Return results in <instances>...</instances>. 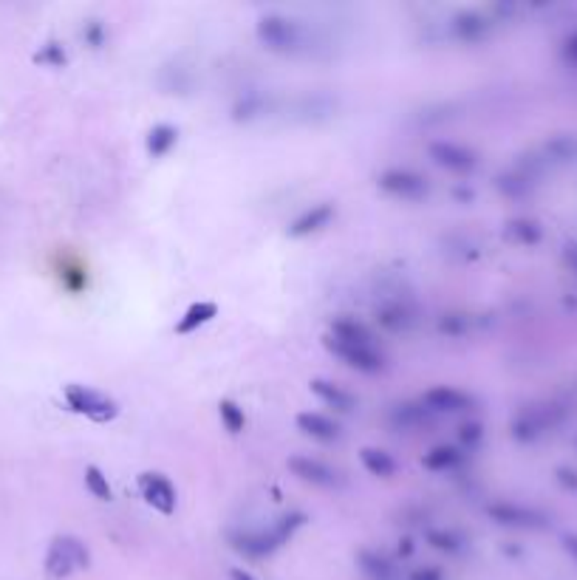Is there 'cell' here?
<instances>
[{
  "label": "cell",
  "mask_w": 577,
  "mask_h": 580,
  "mask_svg": "<svg viewBox=\"0 0 577 580\" xmlns=\"http://www.w3.org/2000/svg\"><path fill=\"white\" fill-rule=\"evenodd\" d=\"M563 549L577 561V536H566V538H563Z\"/></svg>",
  "instance_id": "1f68e13d"
},
{
  "label": "cell",
  "mask_w": 577,
  "mask_h": 580,
  "mask_svg": "<svg viewBox=\"0 0 577 580\" xmlns=\"http://www.w3.org/2000/svg\"><path fill=\"white\" fill-rule=\"evenodd\" d=\"M453 32H456L458 40L476 43V40H481L484 34H487V20H484L481 14H476V12H461L453 20Z\"/></svg>",
  "instance_id": "44dd1931"
},
{
  "label": "cell",
  "mask_w": 577,
  "mask_h": 580,
  "mask_svg": "<svg viewBox=\"0 0 577 580\" xmlns=\"http://www.w3.org/2000/svg\"><path fill=\"white\" fill-rule=\"evenodd\" d=\"M91 566V552L77 536H54L45 552L43 569L52 580H65L74 572H82Z\"/></svg>",
  "instance_id": "3957f363"
},
{
  "label": "cell",
  "mask_w": 577,
  "mask_h": 580,
  "mask_svg": "<svg viewBox=\"0 0 577 580\" xmlns=\"http://www.w3.org/2000/svg\"><path fill=\"white\" fill-rule=\"evenodd\" d=\"M322 345H326L329 354L342 360L349 368L360 371V374L374 377V374H382L385 371V357L380 354V348L374 343H349V340L332 337L326 332L322 334Z\"/></svg>",
  "instance_id": "5b68a950"
},
{
  "label": "cell",
  "mask_w": 577,
  "mask_h": 580,
  "mask_svg": "<svg viewBox=\"0 0 577 580\" xmlns=\"http://www.w3.org/2000/svg\"><path fill=\"white\" fill-rule=\"evenodd\" d=\"M357 564H360V572H362L368 580H397V566L390 564L382 552L362 549V552L357 555Z\"/></svg>",
  "instance_id": "e0dca14e"
},
{
  "label": "cell",
  "mask_w": 577,
  "mask_h": 580,
  "mask_svg": "<svg viewBox=\"0 0 577 580\" xmlns=\"http://www.w3.org/2000/svg\"><path fill=\"white\" fill-rule=\"evenodd\" d=\"M506 236H510L513 241L518 244H538L541 241V227L535 221L529 218H515L506 224Z\"/></svg>",
  "instance_id": "cb8c5ba5"
},
{
  "label": "cell",
  "mask_w": 577,
  "mask_h": 580,
  "mask_svg": "<svg viewBox=\"0 0 577 580\" xmlns=\"http://www.w3.org/2000/svg\"><path fill=\"white\" fill-rule=\"evenodd\" d=\"M229 577H233V580H258L255 575H249L246 569H233V572H229Z\"/></svg>",
  "instance_id": "d6a6232c"
},
{
  "label": "cell",
  "mask_w": 577,
  "mask_h": 580,
  "mask_svg": "<svg viewBox=\"0 0 577 580\" xmlns=\"http://www.w3.org/2000/svg\"><path fill=\"white\" fill-rule=\"evenodd\" d=\"M566 54H569L572 60H577V34L566 40Z\"/></svg>",
  "instance_id": "836d02e7"
},
{
  "label": "cell",
  "mask_w": 577,
  "mask_h": 580,
  "mask_svg": "<svg viewBox=\"0 0 577 580\" xmlns=\"http://www.w3.org/2000/svg\"><path fill=\"white\" fill-rule=\"evenodd\" d=\"M309 521L306 513H300V509H294V513H286L284 518L274 521L269 529H233L229 532V546H233L238 555H244V558H252V561H261V558H269V555H274L278 549H284L297 529H303Z\"/></svg>",
  "instance_id": "6da1fadb"
},
{
  "label": "cell",
  "mask_w": 577,
  "mask_h": 580,
  "mask_svg": "<svg viewBox=\"0 0 577 580\" xmlns=\"http://www.w3.org/2000/svg\"><path fill=\"white\" fill-rule=\"evenodd\" d=\"M63 402L72 413L85 416V420L97 422V425H108L120 416L117 400H111L108 393L91 388V385H80V382H72L63 388Z\"/></svg>",
  "instance_id": "7a4b0ae2"
},
{
  "label": "cell",
  "mask_w": 577,
  "mask_h": 580,
  "mask_svg": "<svg viewBox=\"0 0 577 580\" xmlns=\"http://www.w3.org/2000/svg\"><path fill=\"white\" fill-rule=\"evenodd\" d=\"M82 481H85V490L94 496L97 501H111L113 498V490L108 484V476L97 468V464H88L85 473H82Z\"/></svg>",
  "instance_id": "603a6c76"
},
{
  "label": "cell",
  "mask_w": 577,
  "mask_h": 580,
  "mask_svg": "<svg viewBox=\"0 0 577 580\" xmlns=\"http://www.w3.org/2000/svg\"><path fill=\"white\" fill-rule=\"evenodd\" d=\"M218 420L224 425V430L229 436H241L246 430V416H244V408L236 402V400H221L218 402Z\"/></svg>",
  "instance_id": "7402d4cb"
},
{
  "label": "cell",
  "mask_w": 577,
  "mask_h": 580,
  "mask_svg": "<svg viewBox=\"0 0 577 580\" xmlns=\"http://www.w3.org/2000/svg\"><path fill=\"white\" fill-rule=\"evenodd\" d=\"M377 320L382 323L388 332H402V329H408V323H410L408 312L402 306H385V309H380Z\"/></svg>",
  "instance_id": "4316f807"
},
{
  "label": "cell",
  "mask_w": 577,
  "mask_h": 580,
  "mask_svg": "<svg viewBox=\"0 0 577 580\" xmlns=\"http://www.w3.org/2000/svg\"><path fill=\"white\" fill-rule=\"evenodd\" d=\"M139 493H142L145 504L153 507L156 513H161V516H173L176 513L178 496H176L173 481L165 473H159V470L142 473L139 476Z\"/></svg>",
  "instance_id": "52a82bcc"
},
{
  "label": "cell",
  "mask_w": 577,
  "mask_h": 580,
  "mask_svg": "<svg viewBox=\"0 0 577 580\" xmlns=\"http://www.w3.org/2000/svg\"><path fill=\"white\" fill-rule=\"evenodd\" d=\"M377 188L399 201H422L430 193V184L425 176L408 168H388L377 176Z\"/></svg>",
  "instance_id": "8992f818"
},
{
  "label": "cell",
  "mask_w": 577,
  "mask_h": 580,
  "mask_svg": "<svg viewBox=\"0 0 577 580\" xmlns=\"http://www.w3.org/2000/svg\"><path fill=\"white\" fill-rule=\"evenodd\" d=\"M176 145H178V128L168 122L153 125L145 136V150L150 159H165Z\"/></svg>",
  "instance_id": "2e32d148"
},
{
  "label": "cell",
  "mask_w": 577,
  "mask_h": 580,
  "mask_svg": "<svg viewBox=\"0 0 577 580\" xmlns=\"http://www.w3.org/2000/svg\"><path fill=\"white\" fill-rule=\"evenodd\" d=\"M410 580H445V572L438 566H417L410 572Z\"/></svg>",
  "instance_id": "f546056e"
},
{
  "label": "cell",
  "mask_w": 577,
  "mask_h": 580,
  "mask_svg": "<svg viewBox=\"0 0 577 580\" xmlns=\"http://www.w3.org/2000/svg\"><path fill=\"white\" fill-rule=\"evenodd\" d=\"M428 544L438 552H447V555H458L461 549H465V538H458L456 532H445V529H430Z\"/></svg>",
  "instance_id": "d4e9b609"
},
{
  "label": "cell",
  "mask_w": 577,
  "mask_h": 580,
  "mask_svg": "<svg viewBox=\"0 0 577 580\" xmlns=\"http://www.w3.org/2000/svg\"><path fill=\"white\" fill-rule=\"evenodd\" d=\"M294 425H297L300 433L309 436V439H314V442H320V445H332V442H337V439L342 436L340 425L332 420V416L320 413V411H303V413H297Z\"/></svg>",
  "instance_id": "7c38bea8"
},
{
  "label": "cell",
  "mask_w": 577,
  "mask_h": 580,
  "mask_svg": "<svg viewBox=\"0 0 577 580\" xmlns=\"http://www.w3.org/2000/svg\"><path fill=\"white\" fill-rule=\"evenodd\" d=\"M422 405L433 413H461L473 408V397L453 385H433L422 393Z\"/></svg>",
  "instance_id": "30bf717a"
},
{
  "label": "cell",
  "mask_w": 577,
  "mask_h": 580,
  "mask_svg": "<svg viewBox=\"0 0 577 580\" xmlns=\"http://www.w3.org/2000/svg\"><path fill=\"white\" fill-rule=\"evenodd\" d=\"M34 63L45 65V68H65L68 54H65V49L60 43H45V45H40V52L34 54Z\"/></svg>",
  "instance_id": "484cf974"
},
{
  "label": "cell",
  "mask_w": 577,
  "mask_h": 580,
  "mask_svg": "<svg viewBox=\"0 0 577 580\" xmlns=\"http://www.w3.org/2000/svg\"><path fill=\"white\" fill-rule=\"evenodd\" d=\"M289 470L312 487H322V490H332V487L340 484V473L334 468H329L326 461L312 459V456H292L289 461Z\"/></svg>",
  "instance_id": "9c48e42d"
},
{
  "label": "cell",
  "mask_w": 577,
  "mask_h": 580,
  "mask_svg": "<svg viewBox=\"0 0 577 580\" xmlns=\"http://www.w3.org/2000/svg\"><path fill=\"white\" fill-rule=\"evenodd\" d=\"M255 34L274 54H294L306 43V29L286 14H264L255 26Z\"/></svg>",
  "instance_id": "277c9868"
},
{
  "label": "cell",
  "mask_w": 577,
  "mask_h": 580,
  "mask_svg": "<svg viewBox=\"0 0 577 580\" xmlns=\"http://www.w3.org/2000/svg\"><path fill=\"white\" fill-rule=\"evenodd\" d=\"M461 461H465V453L456 445H436L422 456V468L430 473H447V470H456Z\"/></svg>",
  "instance_id": "ac0fdd59"
},
{
  "label": "cell",
  "mask_w": 577,
  "mask_h": 580,
  "mask_svg": "<svg viewBox=\"0 0 577 580\" xmlns=\"http://www.w3.org/2000/svg\"><path fill=\"white\" fill-rule=\"evenodd\" d=\"M428 153H430V159L436 161L438 168H445L447 173H456V176H467V173H473L478 168L476 150H470L465 145H456V142H447V139L430 142Z\"/></svg>",
  "instance_id": "ba28073f"
},
{
  "label": "cell",
  "mask_w": 577,
  "mask_h": 580,
  "mask_svg": "<svg viewBox=\"0 0 577 580\" xmlns=\"http://www.w3.org/2000/svg\"><path fill=\"white\" fill-rule=\"evenodd\" d=\"M309 388H312V393H314V397L322 405H329V408H334L340 413H351L357 408V397H354V393L345 391L342 385H337L332 380H312Z\"/></svg>",
  "instance_id": "4fadbf2b"
},
{
  "label": "cell",
  "mask_w": 577,
  "mask_h": 580,
  "mask_svg": "<svg viewBox=\"0 0 577 580\" xmlns=\"http://www.w3.org/2000/svg\"><path fill=\"white\" fill-rule=\"evenodd\" d=\"M216 317H218V304H213V300H198V304L188 306V312L178 317L173 332L178 337H188V334L198 332L201 326H207V323H213Z\"/></svg>",
  "instance_id": "5bb4252c"
},
{
  "label": "cell",
  "mask_w": 577,
  "mask_h": 580,
  "mask_svg": "<svg viewBox=\"0 0 577 580\" xmlns=\"http://www.w3.org/2000/svg\"><path fill=\"white\" fill-rule=\"evenodd\" d=\"M558 478H561L566 487H574V490H577V473H574V470H566V468H563V470H558Z\"/></svg>",
  "instance_id": "4dcf8cb0"
},
{
  "label": "cell",
  "mask_w": 577,
  "mask_h": 580,
  "mask_svg": "<svg viewBox=\"0 0 577 580\" xmlns=\"http://www.w3.org/2000/svg\"><path fill=\"white\" fill-rule=\"evenodd\" d=\"M490 518L498 521L501 527H541V516L533 513V509L510 504V501H501V504H490Z\"/></svg>",
  "instance_id": "9a60e30c"
},
{
  "label": "cell",
  "mask_w": 577,
  "mask_h": 580,
  "mask_svg": "<svg viewBox=\"0 0 577 580\" xmlns=\"http://www.w3.org/2000/svg\"><path fill=\"white\" fill-rule=\"evenodd\" d=\"M329 334L340 337V340H349V343H374L371 329H368L365 323H360L357 317H349V314L334 317L332 326H329Z\"/></svg>",
  "instance_id": "d6986e66"
},
{
  "label": "cell",
  "mask_w": 577,
  "mask_h": 580,
  "mask_svg": "<svg viewBox=\"0 0 577 580\" xmlns=\"http://www.w3.org/2000/svg\"><path fill=\"white\" fill-rule=\"evenodd\" d=\"M360 461H362V468L377 478H390L397 473V459L382 448H362Z\"/></svg>",
  "instance_id": "ffe728a7"
},
{
  "label": "cell",
  "mask_w": 577,
  "mask_h": 580,
  "mask_svg": "<svg viewBox=\"0 0 577 580\" xmlns=\"http://www.w3.org/2000/svg\"><path fill=\"white\" fill-rule=\"evenodd\" d=\"M481 436H484V430H481L478 422H467L465 428H461V442L470 445V450L481 442Z\"/></svg>",
  "instance_id": "f1b7e54d"
},
{
  "label": "cell",
  "mask_w": 577,
  "mask_h": 580,
  "mask_svg": "<svg viewBox=\"0 0 577 580\" xmlns=\"http://www.w3.org/2000/svg\"><path fill=\"white\" fill-rule=\"evenodd\" d=\"M82 37L88 40L91 49H100V45L105 43V29H102V23H100V20H91L88 26L82 29Z\"/></svg>",
  "instance_id": "83f0119b"
},
{
  "label": "cell",
  "mask_w": 577,
  "mask_h": 580,
  "mask_svg": "<svg viewBox=\"0 0 577 580\" xmlns=\"http://www.w3.org/2000/svg\"><path fill=\"white\" fill-rule=\"evenodd\" d=\"M337 210L332 201H320V204H312L309 210L300 213L289 227H286V236L289 238H309V236H317L320 229H326L332 221H334Z\"/></svg>",
  "instance_id": "8fae6325"
}]
</instances>
